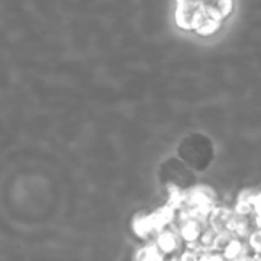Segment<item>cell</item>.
Masks as SVG:
<instances>
[]
</instances>
